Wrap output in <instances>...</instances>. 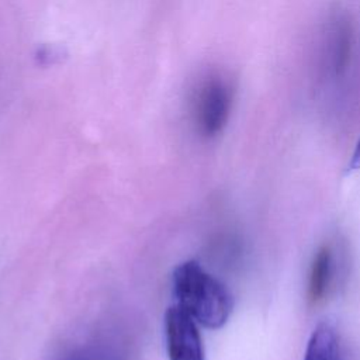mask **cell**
<instances>
[{
    "label": "cell",
    "instance_id": "6da1fadb",
    "mask_svg": "<svg viewBox=\"0 0 360 360\" xmlns=\"http://www.w3.org/2000/svg\"><path fill=\"white\" fill-rule=\"evenodd\" d=\"M173 292L176 304L205 328L224 326L232 312L233 300L228 288L194 260L174 269Z\"/></svg>",
    "mask_w": 360,
    "mask_h": 360
},
{
    "label": "cell",
    "instance_id": "7a4b0ae2",
    "mask_svg": "<svg viewBox=\"0 0 360 360\" xmlns=\"http://www.w3.org/2000/svg\"><path fill=\"white\" fill-rule=\"evenodd\" d=\"M356 27L345 11L333 13L326 21L321 44V70L326 80L338 82L347 76L356 58Z\"/></svg>",
    "mask_w": 360,
    "mask_h": 360
},
{
    "label": "cell",
    "instance_id": "3957f363",
    "mask_svg": "<svg viewBox=\"0 0 360 360\" xmlns=\"http://www.w3.org/2000/svg\"><path fill=\"white\" fill-rule=\"evenodd\" d=\"M233 101V87L221 75H208L198 86L194 98V120L205 138L218 135L228 122Z\"/></svg>",
    "mask_w": 360,
    "mask_h": 360
},
{
    "label": "cell",
    "instance_id": "277c9868",
    "mask_svg": "<svg viewBox=\"0 0 360 360\" xmlns=\"http://www.w3.org/2000/svg\"><path fill=\"white\" fill-rule=\"evenodd\" d=\"M169 360H205L197 322L177 304L165 314Z\"/></svg>",
    "mask_w": 360,
    "mask_h": 360
},
{
    "label": "cell",
    "instance_id": "5b68a950",
    "mask_svg": "<svg viewBox=\"0 0 360 360\" xmlns=\"http://www.w3.org/2000/svg\"><path fill=\"white\" fill-rule=\"evenodd\" d=\"M304 360H353V357L338 329L329 322H321L311 333Z\"/></svg>",
    "mask_w": 360,
    "mask_h": 360
},
{
    "label": "cell",
    "instance_id": "8992f818",
    "mask_svg": "<svg viewBox=\"0 0 360 360\" xmlns=\"http://www.w3.org/2000/svg\"><path fill=\"white\" fill-rule=\"evenodd\" d=\"M333 278V253L328 245L319 248L314 256L309 278H308V300L316 304L325 298Z\"/></svg>",
    "mask_w": 360,
    "mask_h": 360
},
{
    "label": "cell",
    "instance_id": "52a82bcc",
    "mask_svg": "<svg viewBox=\"0 0 360 360\" xmlns=\"http://www.w3.org/2000/svg\"><path fill=\"white\" fill-rule=\"evenodd\" d=\"M63 360H122V356L111 346H89L72 352Z\"/></svg>",
    "mask_w": 360,
    "mask_h": 360
},
{
    "label": "cell",
    "instance_id": "ba28073f",
    "mask_svg": "<svg viewBox=\"0 0 360 360\" xmlns=\"http://www.w3.org/2000/svg\"><path fill=\"white\" fill-rule=\"evenodd\" d=\"M354 169H360V138L357 141V145L354 148L353 156L349 162V170H354Z\"/></svg>",
    "mask_w": 360,
    "mask_h": 360
}]
</instances>
